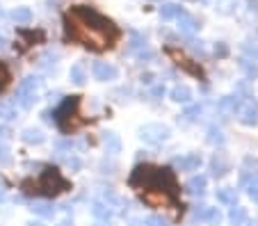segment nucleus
Returning <instances> with one entry per match:
<instances>
[{
	"mask_svg": "<svg viewBox=\"0 0 258 226\" xmlns=\"http://www.w3.org/2000/svg\"><path fill=\"white\" fill-rule=\"evenodd\" d=\"M119 37H121V30L114 25V21L98 14L94 7L78 5L64 14V39L67 41H76L85 48L101 53V50L112 48Z\"/></svg>",
	"mask_w": 258,
	"mask_h": 226,
	"instance_id": "nucleus-1",
	"label": "nucleus"
},
{
	"mask_svg": "<svg viewBox=\"0 0 258 226\" xmlns=\"http://www.w3.org/2000/svg\"><path fill=\"white\" fill-rule=\"evenodd\" d=\"M131 185L142 190V199L146 203L156 208H174L176 212H183V203H178V183H176L171 169L142 165L133 172Z\"/></svg>",
	"mask_w": 258,
	"mask_h": 226,
	"instance_id": "nucleus-2",
	"label": "nucleus"
},
{
	"mask_svg": "<svg viewBox=\"0 0 258 226\" xmlns=\"http://www.w3.org/2000/svg\"><path fill=\"white\" fill-rule=\"evenodd\" d=\"M23 190L28 194H48V197H55L59 192L69 190V181L55 167H46L37 181H25Z\"/></svg>",
	"mask_w": 258,
	"mask_h": 226,
	"instance_id": "nucleus-3",
	"label": "nucleus"
},
{
	"mask_svg": "<svg viewBox=\"0 0 258 226\" xmlns=\"http://www.w3.org/2000/svg\"><path fill=\"white\" fill-rule=\"evenodd\" d=\"M39 87H41L39 78H34V76L25 78L23 83L19 85V89H16V103L23 105V108H30V105L37 101V92H39Z\"/></svg>",
	"mask_w": 258,
	"mask_h": 226,
	"instance_id": "nucleus-4",
	"label": "nucleus"
},
{
	"mask_svg": "<svg viewBox=\"0 0 258 226\" xmlns=\"http://www.w3.org/2000/svg\"><path fill=\"white\" fill-rule=\"evenodd\" d=\"M167 55H169L171 59H174L176 64H178L180 69H185L187 73H192V76H199V78H204V71H201V66L199 64H195L190 57H185L183 53H178L176 48H167Z\"/></svg>",
	"mask_w": 258,
	"mask_h": 226,
	"instance_id": "nucleus-5",
	"label": "nucleus"
},
{
	"mask_svg": "<svg viewBox=\"0 0 258 226\" xmlns=\"http://www.w3.org/2000/svg\"><path fill=\"white\" fill-rule=\"evenodd\" d=\"M94 78L96 80H114L117 78V69L105 62H94Z\"/></svg>",
	"mask_w": 258,
	"mask_h": 226,
	"instance_id": "nucleus-6",
	"label": "nucleus"
},
{
	"mask_svg": "<svg viewBox=\"0 0 258 226\" xmlns=\"http://www.w3.org/2000/svg\"><path fill=\"white\" fill-rule=\"evenodd\" d=\"M197 28H199V25H197V21L192 19L190 14H185V12H183V14L178 16V30L183 32V35H192Z\"/></svg>",
	"mask_w": 258,
	"mask_h": 226,
	"instance_id": "nucleus-7",
	"label": "nucleus"
},
{
	"mask_svg": "<svg viewBox=\"0 0 258 226\" xmlns=\"http://www.w3.org/2000/svg\"><path fill=\"white\" fill-rule=\"evenodd\" d=\"M180 14H183V7L176 5V3H167V5H162V7H160V16H162V21L178 19Z\"/></svg>",
	"mask_w": 258,
	"mask_h": 226,
	"instance_id": "nucleus-8",
	"label": "nucleus"
},
{
	"mask_svg": "<svg viewBox=\"0 0 258 226\" xmlns=\"http://www.w3.org/2000/svg\"><path fill=\"white\" fill-rule=\"evenodd\" d=\"M12 19H14L16 25H28L30 21H32V12H30L28 7H16V10L12 12Z\"/></svg>",
	"mask_w": 258,
	"mask_h": 226,
	"instance_id": "nucleus-9",
	"label": "nucleus"
},
{
	"mask_svg": "<svg viewBox=\"0 0 258 226\" xmlns=\"http://www.w3.org/2000/svg\"><path fill=\"white\" fill-rule=\"evenodd\" d=\"M23 142L41 144V142H44V133H41V130H37V128H28V130H23Z\"/></svg>",
	"mask_w": 258,
	"mask_h": 226,
	"instance_id": "nucleus-10",
	"label": "nucleus"
},
{
	"mask_svg": "<svg viewBox=\"0 0 258 226\" xmlns=\"http://www.w3.org/2000/svg\"><path fill=\"white\" fill-rule=\"evenodd\" d=\"M69 76H71V80L76 85H83L85 78H87V76H85V66H83V64H76V66H71V73H69Z\"/></svg>",
	"mask_w": 258,
	"mask_h": 226,
	"instance_id": "nucleus-11",
	"label": "nucleus"
},
{
	"mask_svg": "<svg viewBox=\"0 0 258 226\" xmlns=\"http://www.w3.org/2000/svg\"><path fill=\"white\" fill-rule=\"evenodd\" d=\"M171 96H174V101H178V103H180V101H183V103H187V101L192 99V92L187 87H176L174 92H171Z\"/></svg>",
	"mask_w": 258,
	"mask_h": 226,
	"instance_id": "nucleus-12",
	"label": "nucleus"
},
{
	"mask_svg": "<svg viewBox=\"0 0 258 226\" xmlns=\"http://www.w3.org/2000/svg\"><path fill=\"white\" fill-rule=\"evenodd\" d=\"M32 212H37L39 217H53V208H50L48 203H44V201H37V203H34Z\"/></svg>",
	"mask_w": 258,
	"mask_h": 226,
	"instance_id": "nucleus-13",
	"label": "nucleus"
},
{
	"mask_svg": "<svg viewBox=\"0 0 258 226\" xmlns=\"http://www.w3.org/2000/svg\"><path fill=\"white\" fill-rule=\"evenodd\" d=\"M14 117H16V112H14V108H12V105L0 103V119H5V121H12Z\"/></svg>",
	"mask_w": 258,
	"mask_h": 226,
	"instance_id": "nucleus-14",
	"label": "nucleus"
},
{
	"mask_svg": "<svg viewBox=\"0 0 258 226\" xmlns=\"http://www.w3.org/2000/svg\"><path fill=\"white\" fill-rule=\"evenodd\" d=\"M7 83H10V71H7L5 64H0V92L7 87Z\"/></svg>",
	"mask_w": 258,
	"mask_h": 226,
	"instance_id": "nucleus-15",
	"label": "nucleus"
},
{
	"mask_svg": "<svg viewBox=\"0 0 258 226\" xmlns=\"http://www.w3.org/2000/svg\"><path fill=\"white\" fill-rule=\"evenodd\" d=\"M94 215L101 217V219H107V217H110V210H107L103 203H94Z\"/></svg>",
	"mask_w": 258,
	"mask_h": 226,
	"instance_id": "nucleus-16",
	"label": "nucleus"
},
{
	"mask_svg": "<svg viewBox=\"0 0 258 226\" xmlns=\"http://www.w3.org/2000/svg\"><path fill=\"white\" fill-rule=\"evenodd\" d=\"M204 185H206V178H195V181L190 183L192 192H204Z\"/></svg>",
	"mask_w": 258,
	"mask_h": 226,
	"instance_id": "nucleus-17",
	"label": "nucleus"
},
{
	"mask_svg": "<svg viewBox=\"0 0 258 226\" xmlns=\"http://www.w3.org/2000/svg\"><path fill=\"white\" fill-rule=\"evenodd\" d=\"M0 163H5V165L10 163V148H7L3 142H0Z\"/></svg>",
	"mask_w": 258,
	"mask_h": 226,
	"instance_id": "nucleus-18",
	"label": "nucleus"
},
{
	"mask_svg": "<svg viewBox=\"0 0 258 226\" xmlns=\"http://www.w3.org/2000/svg\"><path fill=\"white\" fill-rule=\"evenodd\" d=\"M105 142H107V146L112 148V151H117V148H119V139H117V137H114V135H112V133H107Z\"/></svg>",
	"mask_w": 258,
	"mask_h": 226,
	"instance_id": "nucleus-19",
	"label": "nucleus"
},
{
	"mask_svg": "<svg viewBox=\"0 0 258 226\" xmlns=\"http://www.w3.org/2000/svg\"><path fill=\"white\" fill-rule=\"evenodd\" d=\"M215 53H217L219 57H226V55H229V48H226L224 44H217L215 46Z\"/></svg>",
	"mask_w": 258,
	"mask_h": 226,
	"instance_id": "nucleus-20",
	"label": "nucleus"
},
{
	"mask_svg": "<svg viewBox=\"0 0 258 226\" xmlns=\"http://www.w3.org/2000/svg\"><path fill=\"white\" fill-rule=\"evenodd\" d=\"M249 192H251V197H253V199H258V183H253L251 190H249Z\"/></svg>",
	"mask_w": 258,
	"mask_h": 226,
	"instance_id": "nucleus-21",
	"label": "nucleus"
},
{
	"mask_svg": "<svg viewBox=\"0 0 258 226\" xmlns=\"http://www.w3.org/2000/svg\"><path fill=\"white\" fill-rule=\"evenodd\" d=\"M249 10H258V0H249Z\"/></svg>",
	"mask_w": 258,
	"mask_h": 226,
	"instance_id": "nucleus-22",
	"label": "nucleus"
},
{
	"mask_svg": "<svg viewBox=\"0 0 258 226\" xmlns=\"http://www.w3.org/2000/svg\"><path fill=\"white\" fill-rule=\"evenodd\" d=\"M7 44V39H5V37H3V35H0V48H3V46H5Z\"/></svg>",
	"mask_w": 258,
	"mask_h": 226,
	"instance_id": "nucleus-23",
	"label": "nucleus"
},
{
	"mask_svg": "<svg viewBox=\"0 0 258 226\" xmlns=\"http://www.w3.org/2000/svg\"><path fill=\"white\" fill-rule=\"evenodd\" d=\"M3 19H5V12H3V10H0V21H3Z\"/></svg>",
	"mask_w": 258,
	"mask_h": 226,
	"instance_id": "nucleus-24",
	"label": "nucleus"
},
{
	"mask_svg": "<svg viewBox=\"0 0 258 226\" xmlns=\"http://www.w3.org/2000/svg\"><path fill=\"white\" fill-rule=\"evenodd\" d=\"M30 226H41V224H30Z\"/></svg>",
	"mask_w": 258,
	"mask_h": 226,
	"instance_id": "nucleus-25",
	"label": "nucleus"
},
{
	"mask_svg": "<svg viewBox=\"0 0 258 226\" xmlns=\"http://www.w3.org/2000/svg\"><path fill=\"white\" fill-rule=\"evenodd\" d=\"M62 226H67V224H62Z\"/></svg>",
	"mask_w": 258,
	"mask_h": 226,
	"instance_id": "nucleus-26",
	"label": "nucleus"
}]
</instances>
